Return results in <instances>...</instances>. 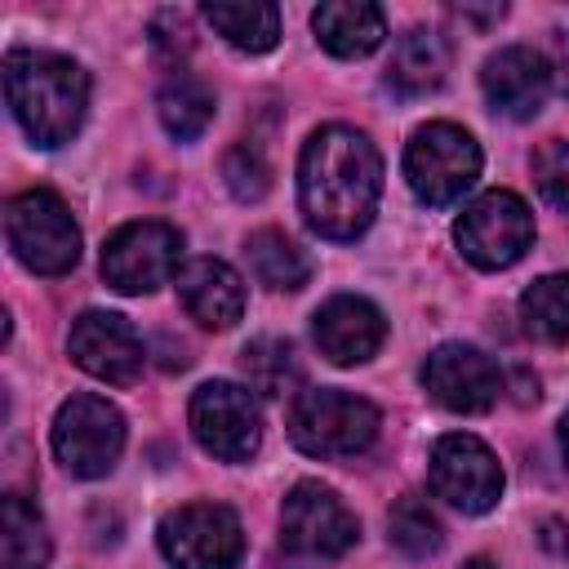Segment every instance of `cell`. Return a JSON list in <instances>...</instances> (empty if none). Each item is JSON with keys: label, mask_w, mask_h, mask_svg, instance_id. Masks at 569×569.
I'll return each instance as SVG.
<instances>
[{"label": "cell", "mask_w": 569, "mask_h": 569, "mask_svg": "<svg viewBox=\"0 0 569 569\" xmlns=\"http://www.w3.org/2000/svg\"><path fill=\"white\" fill-rule=\"evenodd\" d=\"M382 160L360 129L325 124L307 138L298 160V204L316 236L356 240L378 209Z\"/></svg>", "instance_id": "cell-1"}, {"label": "cell", "mask_w": 569, "mask_h": 569, "mask_svg": "<svg viewBox=\"0 0 569 569\" xmlns=\"http://www.w3.org/2000/svg\"><path fill=\"white\" fill-rule=\"evenodd\" d=\"M4 102L36 147H62L84 120L89 76L62 53L13 49L4 58Z\"/></svg>", "instance_id": "cell-2"}, {"label": "cell", "mask_w": 569, "mask_h": 569, "mask_svg": "<svg viewBox=\"0 0 569 569\" xmlns=\"http://www.w3.org/2000/svg\"><path fill=\"white\" fill-rule=\"evenodd\" d=\"M378 436V409L338 387H311L289 409V440L311 458H356Z\"/></svg>", "instance_id": "cell-3"}, {"label": "cell", "mask_w": 569, "mask_h": 569, "mask_svg": "<svg viewBox=\"0 0 569 569\" xmlns=\"http://www.w3.org/2000/svg\"><path fill=\"white\" fill-rule=\"evenodd\" d=\"M4 236H9L13 258L22 267H31L36 276H62L80 258V227H76L71 209L44 187L9 200Z\"/></svg>", "instance_id": "cell-4"}, {"label": "cell", "mask_w": 569, "mask_h": 569, "mask_svg": "<svg viewBox=\"0 0 569 569\" xmlns=\"http://www.w3.org/2000/svg\"><path fill=\"white\" fill-rule=\"evenodd\" d=\"M405 178L422 204H453L480 178V147L467 129L431 120L405 147Z\"/></svg>", "instance_id": "cell-5"}, {"label": "cell", "mask_w": 569, "mask_h": 569, "mask_svg": "<svg viewBox=\"0 0 569 569\" xmlns=\"http://www.w3.org/2000/svg\"><path fill=\"white\" fill-rule=\"evenodd\" d=\"M453 240L471 267L502 271L533 244V213L516 191H485L453 222Z\"/></svg>", "instance_id": "cell-6"}, {"label": "cell", "mask_w": 569, "mask_h": 569, "mask_svg": "<svg viewBox=\"0 0 569 569\" xmlns=\"http://www.w3.org/2000/svg\"><path fill=\"white\" fill-rule=\"evenodd\" d=\"M124 449V413L107 396H71L53 418V453L58 462L80 476L98 480L116 467Z\"/></svg>", "instance_id": "cell-7"}, {"label": "cell", "mask_w": 569, "mask_h": 569, "mask_svg": "<svg viewBox=\"0 0 569 569\" xmlns=\"http://www.w3.org/2000/svg\"><path fill=\"white\" fill-rule=\"evenodd\" d=\"M160 551L173 569H236L244 556L240 516L222 502H187L160 520Z\"/></svg>", "instance_id": "cell-8"}, {"label": "cell", "mask_w": 569, "mask_h": 569, "mask_svg": "<svg viewBox=\"0 0 569 569\" xmlns=\"http://www.w3.org/2000/svg\"><path fill=\"white\" fill-rule=\"evenodd\" d=\"M191 436L200 440L204 453L222 462H249L262 445V413L249 387L240 382H204L191 396Z\"/></svg>", "instance_id": "cell-9"}, {"label": "cell", "mask_w": 569, "mask_h": 569, "mask_svg": "<svg viewBox=\"0 0 569 569\" xmlns=\"http://www.w3.org/2000/svg\"><path fill=\"white\" fill-rule=\"evenodd\" d=\"M431 493L458 507L462 516H480L502 498V467L493 449L467 431H449L431 445Z\"/></svg>", "instance_id": "cell-10"}, {"label": "cell", "mask_w": 569, "mask_h": 569, "mask_svg": "<svg viewBox=\"0 0 569 569\" xmlns=\"http://www.w3.org/2000/svg\"><path fill=\"white\" fill-rule=\"evenodd\" d=\"M182 258V236L169 222H129L102 244V280L120 293H151L173 280Z\"/></svg>", "instance_id": "cell-11"}, {"label": "cell", "mask_w": 569, "mask_h": 569, "mask_svg": "<svg viewBox=\"0 0 569 569\" xmlns=\"http://www.w3.org/2000/svg\"><path fill=\"white\" fill-rule=\"evenodd\" d=\"M356 533H360V525H356L351 507L333 489H325L316 480H302V485H293L284 493V507H280V542L289 551L333 560V556H342V551L356 547Z\"/></svg>", "instance_id": "cell-12"}, {"label": "cell", "mask_w": 569, "mask_h": 569, "mask_svg": "<svg viewBox=\"0 0 569 569\" xmlns=\"http://www.w3.org/2000/svg\"><path fill=\"white\" fill-rule=\"evenodd\" d=\"M422 387L449 413H485V409H493V400L502 391V373L480 347L440 342L422 360Z\"/></svg>", "instance_id": "cell-13"}, {"label": "cell", "mask_w": 569, "mask_h": 569, "mask_svg": "<svg viewBox=\"0 0 569 569\" xmlns=\"http://www.w3.org/2000/svg\"><path fill=\"white\" fill-rule=\"evenodd\" d=\"M67 351L71 360L98 378V382H116V387H129L138 382L142 365H147V351H142V338L133 333V325L116 311H84L76 316L71 325V338H67Z\"/></svg>", "instance_id": "cell-14"}, {"label": "cell", "mask_w": 569, "mask_h": 569, "mask_svg": "<svg viewBox=\"0 0 569 569\" xmlns=\"http://www.w3.org/2000/svg\"><path fill=\"white\" fill-rule=\"evenodd\" d=\"M480 89L498 116L533 120L551 93V62H547V53H538L529 44H507L485 62Z\"/></svg>", "instance_id": "cell-15"}, {"label": "cell", "mask_w": 569, "mask_h": 569, "mask_svg": "<svg viewBox=\"0 0 569 569\" xmlns=\"http://www.w3.org/2000/svg\"><path fill=\"white\" fill-rule=\"evenodd\" d=\"M311 333H316L320 356H329L333 365H365V360L382 347L387 320H382V311H378L369 298L338 293V298H329V302L316 311Z\"/></svg>", "instance_id": "cell-16"}, {"label": "cell", "mask_w": 569, "mask_h": 569, "mask_svg": "<svg viewBox=\"0 0 569 569\" xmlns=\"http://www.w3.org/2000/svg\"><path fill=\"white\" fill-rule=\"evenodd\" d=\"M178 298L204 329H231L244 316V280L222 258H191L178 271Z\"/></svg>", "instance_id": "cell-17"}, {"label": "cell", "mask_w": 569, "mask_h": 569, "mask_svg": "<svg viewBox=\"0 0 569 569\" xmlns=\"http://www.w3.org/2000/svg\"><path fill=\"white\" fill-rule=\"evenodd\" d=\"M311 31L333 58H365L382 44L387 18L369 0H325L311 13Z\"/></svg>", "instance_id": "cell-18"}, {"label": "cell", "mask_w": 569, "mask_h": 569, "mask_svg": "<svg viewBox=\"0 0 569 569\" xmlns=\"http://www.w3.org/2000/svg\"><path fill=\"white\" fill-rule=\"evenodd\" d=\"M449 76V44L440 31L431 27H409L396 49H391V62H387V84L405 98H418V93H431L440 89Z\"/></svg>", "instance_id": "cell-19"}, {"label": "cell", "mask_w": 569, "mask_h": 569, "mask_svg": "<svg viewBox=\"0 0 569 569\" xmlns=\"http://www.w3.org/2000/svg\"><path fill=\"white\" fill-rule=\"evenodd\" d=\"M49 565V529L40 511L22 493H4L0 502V569H44Z\"/></svg>", "instance_id": "cell-20"}, {"label": "cell", "mask_w": 569, "mask_h": 569, "mask_svg": "<svg viewBox=\"0 0 569 569\" xmlns=\"http://www.w3.org/2000/svg\"><path fill=\"white\" fill-rule=\"evenodd\" d=\"M204 18L227 44L244 53H267L280 40V9L267 0H240V4L218 0V4H204Z\"/></svg>", "instance_id": "cell-21"}, {"label": "cell", "mask_w": 569, "mask_h": 569, "mask_svg": "<svg viewBox=\"0 0 569 569\" xmlns=\"http://www.w3.org/2000/svg\"><path fill=\"white\" fill-rule=\"evenodd\" d=\"M244 258H249L253 280L267 284V289H302L307 276H311L307 253L284 231H253L244 240Z\"/></svg>", "instance_id": "cell-22"}, {"label": "cell", "mask_w": 569, "mask_h": 569, "mask_svg": "<svg viewBox=\"0 0 569 569\" xmlns=\"http://www.w3.org/2000/svg\"><path fill=\"white\" fill-rule=\"evenodd\" d=\"M520 320H525V333L538 342H551V347L569 342V271L533 280L520 293Z\"/></svg>", "instance_id": "cell-23"}, {"label": "cell", "mask_w": 569, "mask_h": 569, "mask_svg": "<svg viewBox=\"0 0 569 569\" xmlns=\"http://www.w3.org/2000/svg\"><path fill=\"white\" fill-rule=\"evenodd\" d=\"M160 124L178 138V142H196L209 120H213V93L209 84H200L196 76H173L164 89H160Z\"/></svg>", "instance_id": "cell-24"}, {"label": "cell", "mask_w": 569, "mask_h": 569, "mask_svg": "<svg viewBox=\"0 0 569 569\" xmlns=\"http://www.w3.org/2000/svg\"><path fill=\"white\" fill-rule=\"evenodd\" d=\"M387 538H391V547H396L400 556L427 560V556L440 551L445 529H440L436 511L427 507V498L405 493V498H396V507H391V516H387Z\"/></svg>", "instance_id": "cell-25"}, {"label": "cell", "mask_w": 569, "mask_h": 569, "mask_svg": "<svg viewBox=\"0 0 569 569\" xmlns=\"http://www.w3.org/2000/svg\"><path fill=\"white\" fill-rule=\"evenodd\" d=\"M240 369H244L249 387L262 391V396H284V391H293L298 378H302V369H298V360H293V347L280 342V338H258V342H249V347L240 351Z\"/></svg>", "instance_id": "cell-26"}, {"label": "cell", "mask_w": 569, "mask_h": 569, "mask_svg": "<svg viewBox=\"0 0 569 569\" xmlns=\"http://www.w3.org/2000/svg\"><path fill=\"white\" fill-rule=\"evenodd\" d=\"M222 182H227V191L236 196V200H244V204H253V200H262L267 196V187H271V169H267V160L258 156V147H231L227 156H222Z\"/></svg>", "instance_id": "cell-27"}, {"label": "cell", "mask_w": 569, "mask_h": 569, "mask_svg": "<svg viewBox=\"0 0 569 569\" xmlns=\"http://www.w3.org/2000/svg\"><path fill=\"white\" fill-rule=\"evenodd\" d=\"M533 182H538L547 204L569 213V142L551 138V142H542L533 151Z\"/></svg>", "instance_id": "cell-28"}, {"label": "cell", "mask_w": 569, "mask_h": 569, "mask_svg": "<svg viewBox=\"0 0 569 569\" xmlns=\"http://www.w3.org/2000/svg\"><path fill=\"white\" fill-rule=\"evenodd\" d=\"M151 44H156V53H164V58H182L187 49H191V22H187V13H160L156 22H151Z\"/></svg>", "instance_id": "cell-29"}, {"label": "cell", "mask_w": 569, "mask_h": 569, "mask_svg": "<svg viewBox=\"0 0 569 569\" xmlns=\"http://www.w3.org/2000/svg\"><path fill=\"white\" fill-rule=\"evenodd\" d=\"M551 76H556V89L569 98V31H551Z\"/></svg>", "instance_id": "cell-30"}, {"label": "cell", "mask_w": 569, "mask_h": 569, "mask_svg": "<svg viewBox=\"0 0 569 569\" xmlns=\"http://www.w3.org/2000/svg\"><path fill=\"white\" fill-rule=\"evenodd\" d=\"M542 547H551L560 560H569V533H565L560 520H547V525H542Z\"/></svg>", "instance_id": "cell-31"}, {"label": "cell", "mask_w": 569, "mask_h": 569, "mask_svg": "<svg viewBox=\"0 0 569 569\" xmlns=\"http://www.w3.org/2000/svg\"><path fill=\"white\" fill-rule=\"evenodd\" d=\"M560 449H565V462H569V413L560 418Z\"/></svg>", "instance_id": "cell-32"}, {"label": "cell", "mask_w": 569, "mask_h": 569, "mask_svg": "<svg viewBox=\"0 0 569 569\" xmlns=\"http://www.w3.org/2000/svg\"><path fill=\"white\" fill-rule=\"evenodd\" d=\"M467 569H493V565H489V560H485V556H476V560H471V565H467Z\"/></svg>", "instance_id": "cell-33"}]
</instances>
